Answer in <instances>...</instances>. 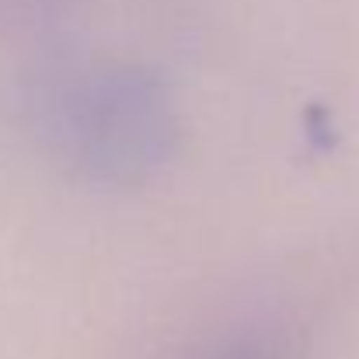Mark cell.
Returning <instances> with one entry per match:
<instances>
[{"label":"cell","instance_id":"cell-1","mask_svg":"<svg viewBox=\"0 0 359 359\" xmlns=\"http://www.w3.org/2000/svg\"><path fill=\"white\" fill-rule=\"evenodd\" d=\"M63 133L91 168L119 178L143 171L168 143L164 98L140 77H105L70 91L63 102Z\"/></svg>","mask_w":359,"mask_h":359},{"label":"cell","instance_id":"cell-2","mask_svg":"<svg viewBox=\"0 0 359 359\" xmlns=\"http://www.w3.org/2000/svg\"><path fill=\"white\" fill-rule=\"evenodd\" d=\"M217 359H272V356H265L262 349H227V353H220Z\"/></svg>","mask_w":359,"mask_h":359}]
</instances>
